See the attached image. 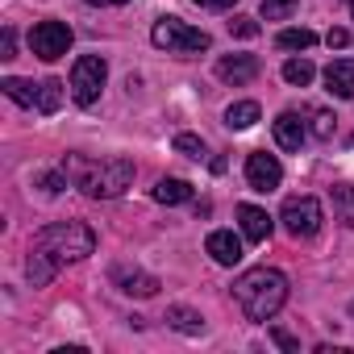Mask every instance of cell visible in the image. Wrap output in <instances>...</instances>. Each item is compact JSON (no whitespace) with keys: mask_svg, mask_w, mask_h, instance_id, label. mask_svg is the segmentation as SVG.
Masks as SVG:
<instances>
[{"mask_svg":"<svg viewBox=\"0 0 354 354\" xmlns=\"http://www.w3.org/2000/svg\"><path fill=\"white\" fill-rule=\"evenodd\" d=\"M254 75H259V59L254 55H225L217 63V80H225V84H250Z\"/></svg>","mask_w":354,"mask_h":354,"instance_id":"cell-11","label":"cell"},{"mask_svg":"<svg viewBox=\"0 0 354 354\" xmlns=\"http://www.w3.org/2000/svg\"><path fill=\"white\" fill-rule=\"evenodd\" d=\"M196 5H205V9H234L238 0H196Z\"/></svg>","mask_w":354,"mask_h":354,"instance_id":"cell-31","label":"cell"},{"mask_svg":"<svg viewBox=\"0 0 354 354\" xmlns=\"http://www.w3.org/2000/svg\"><path fill=\"white\" fill-rule=\"evenodd\" d=\"M325 88L337 96V100H350L354 96V59H333L325 67Z\"/></svg>","mask_w":354,"mask_h":354,"instance_id":"cell-13","label":"cell"},{"mask_svg":"<svg viewBox=\"0 0 354 354\" xmlns=\"http://www.w3.org/2000/svg\"><path fill=\"white\" fill-rule=\"evenodd\" d=\"M296 5H300V0H263V17L267 21H288L296 13Z\"/></svg>","mask_w":354,"mask_h":354,"instance_id":"cell-23","label":"cell"},{"mask_svg":"<svg viewBox=\"0 0 354 354\" xmlns=\"http://www.w3.org/2000/svg\"><path fill=\"white\" fill-rule=\"evenodd\" d=\"M59 104H63V84H59V80H42V84H38V104H34V109H38V113H55Z\"/></svg>","mask_w":354,"mask_h":354,"instance_id":"cell-20","label":"cell"},{"mask_svg":"<svg viewBox=\"0 0 354 354\" xmlns=\"http://www.w3.org/2000/svg\"><path fill=\"white\" fill-rule=\"evenodd\" d=\"M0 88H5V96L17 100L21 109H34V104H38V84H26V80H13V75H9Z\"/></svg>","mask_w":354,"mask_h":354,"instance_id":"cell-18","label":"cell"},{"mask_svg":"<svg viewBox=\"0 0 354 354\" xmlns=\"http://www.w3.org/2000/svg\"><path fill=\"white\" fill-rule=\"evenodd\" d=\"M234 300L246 313V321H271L288 300V279L275 267H254L234 283Z\"/></svg>","mask_w":354,"mask_h":354,"instance_id":"cell-3","label":"cell"},{"mask_svg":"<svg viewBox=\"0 0 354 354\" xmlns=\"http://www.w3.org/2000/svg\"><path fill=\"white\" fill-rule=\"evenodd\" d=\"M333 213L354 230V184H342V188H333Z\"/></svg>","mask_w":354,"mask_h":354,"instance_id":"cell-22","label":"cell"},{"mask_svg":"<svg viewBox=\"0 0 354 354\" xmlns=\"http://www.w3.org/2000/svg\"><path fill=\"white\" fill-rule=\"evenodd\" d=\"M313 75H317V71H313L308 59H288V63H283V80H288L292 88H308Z\"/></svg>","mask_w":354,"mask_h":354,"instance_id":"cell-19","label":"cell"},{"mask_svg":"<svg viewBox=\"0 0 354 354\" xmlns=\"http://www.w3.org/2000/svg\"><path fill=\"white\" fill-rule=\"evenodd\" d=\"M88 5H100L104 9V5H125V0H88Z\"/></svg>","mask_w":354,"mask_h":354,"instance_id":"cell-32","label":"cell"},{"mask_svg":"<svg viewBox=\"0 0 354 354\" xmlns=\"http://www.w3.org/2000/svg\"><path fill=\"white\" fill-rule=\"evenodd\" d=\"M167 321L180 329V333H205V317H201V313H192V308H184V304L167 308Z\"/></svg>","mask_w":354,"mask_h":354,"instance_id":"cell-16","label":"cell"},{"mask_svg":"<svg viewBox=\"0 0 354 354\" xmlns=\"http://www.w3.org/2000/svg\"><path fill=\"white\" fill-rule=\"evenodd\" d=\"M150 42H154L158 50H171V55H201V50L213 46L205 30H192V26H184L180 17H162V21H154Z\"/></svg>","mask_w":354,"mask_h":354,"instance_id":"cell-4","label":"cell"},{"mask_svg":"<svg viewBox=\"0 0 354 354\" xmlns=\"http://www.w3.org/2000/svg\"><path fill=\"white\" fill-rule=\"evenodd\" d=\"M175 150L188 154V158H205V142L196 133H175Z\"/></svg>","mask_w":354,"mask_h":354,"instance_id":"cell-24","label":"cell"},{"mask_svg":"<svg viewBox=\"0 0 354 354\" xmlns=\"http://www.w3.org/2000/svg\"><path fill=\"white\" fill-rule=\"evenodd\" d=\"M113 283L125 292V296H154L158 292V279L154 275H146V271H138V267H113Z\"/></svg>","mask_w":354,"mask_h":354,"instance_id":"cell-10","label":"cell"},{"mask_svg":"<svg viewBox=\"0 0 354 354\" xmlns=\"http://www.w3.org/2000/svg\"><path fill=\"white\" fill-rule=\"evenodd\" d=\"M279 221L292 238H313L321 230V201L317 196H288Z\"/></svg>","mask_w":354,"mask_h":354,"instance_id":"cell-6","label":"cell"},{"mask_svg":"<svg viewBox=\"0 0 354 354\" xmlns=\"http://www.w3.org/2000/svg\"><path fill=\"white\" fill-rule=\"evenodd\" d=\"M350 317H354V300H350Z\"/></svg>","mask_w":354,"mask_h":354,"instance_id":"cell-33","label":"cell"},{"mask_svg":"<svg viewBox=\"0 0 354 354\" xmlns=\"http://www.w3.org/2000/svg\"><path fill=\"white\" fill-rule=\"evenodd\" d=\"M325 42L342 50V46H350V30H329V34H325Z\"/></svg>","mask_w":354,"mask_h":354,"instance_id":"cell-28","label":"cell"},{"mask_svg":"<svg viewBox=\"0 0 354 354\" xmlns=\"http://www.w3.org/2000/svg\"><path fill=\"white\" fill-rule=\"evenodd\" d=\"M154 201L158 205H184V201H192V184L188 180H158L154 184Z\"/></svg>","mask_w":354,"mask_h":354,"instance_id":"cell-15","label":"cell"},{"mask_svg":"<svg viewBox=\"0 0 354 354\" xmlns=\"http://www.w3.org/2000/svg\"><path fill=\"white\" fill-rule=\"evenodd\" d=\"M13 46H17V34L5 30V42H0V59H13Z\"/></svg>","mask_w":354,"mask_h":354,"instance_id":"cell-29","label":"cell"},{"mask_svg":"<svg viewBox=\"0 0 354 354\" xmlns=\"http://www.w3.org/2000/svg\"><path fill=\"white\" fill-rule=\"evenodd\" d=\"M279 180H283V167H279V158H275V154L254 150V154L246 158V184H250L254 192H275V188H279Z\"/></svg>","mask_w":354,"mask_h":354,"instance_id":"cell-8","label":"cell"},{"mask_svg":"<svg viewBox=\"0 0 354 354\" xmlns=\"http://www.w3.org/2000/svg\"><path fill=\"white\" fill-rule=\"evenodd\" d=\"M92 250H96V234H92L84 221H55V225H46V230L34 234L26 271H30L34 288H46V283L59 275V267L80 263V259H88Z\"/></svg>","mask_w":354,"mask_h":354,"instance_id":"cell-1","label":"cell"},{"mask_svg":"<svg viewBox=\"0 0 354 354\" xmlns=\"http://www.w3.org/2000/svg\"><path fill=\"white\" fill-rule=\"evenodd\" d=\"M313 133H317L321 142H329V138H333V113H325V109H313Z\"/></svg>","mask_w":354,"mask_h":354,"instance_id":"cell-25","label":"cell"},{"mask_svg":"<svg viewBox=\"0 0 354 354\" xmlns=\"http://www.w3.org/2000/svg\"><path fill=\"white\" fill-rule=\"evenodd\" d=\"M275 42H279V50H313L317 46V34L313 30H283Z\"/></svg>","mask_w":354,"mask_h":354,"instance_id":"cell-21","label":"cell"},{"mask_svg":"<svg viewBox=\"0 0 354 354\" xmlns=\"http://www.w3.org/2000/svg\"><path fill=\"white\" fill-rule=\"evenodd\" d=\"M205 250H209V254H213V263H221V267L242 263V238H238L234 230H213V234H209V242H205Z\"/></svg>","mask_w":354,"mask_h":354,"instance_id":"cell-9","label":"cell"},{"mask_svg":"<svg viewBox=\"0 0 354 354\" xmlns=\"http://www.w3.org/2000/svg\"><path fill=\"white\" fill-rule=\"evenodd\" d=\"M271 333H275V342H279V346H283V350H300V346H296V342H292V333H283V329H271Z\"/></svg>","mask_w":354,"mask_h":354,"instance_id":"cell-30","label":"cell"},{"mask_svg":"<svg viewBox=\"0 0 354 354\" xmlns=\"http://www.w3.org/2000/svg\"><path fill=\"white\" fill-rule=\"evenodd\" d=\"M109 80V63L100 55H80L75 67H71V96L80 109H92L100 100V88Z\"/></svg>","mask_w":354,"mask_h":354,"instance_id":"cell-5","label":"cell"},{"mask_svg":"<svg viewBox=\"0 0 354 354\" xmlns=\"http://www.w3.org/2000/svg\"><path fill=\"white\" fill-rule=\"evenodd\" d=\"M350 5H354V0H350Z\"/></svg>","mask_w":354,"mask_h":354,"instance_id":"cell-34","label":"cell"},{"mask_svg":"<svg viewBox=\"0 0 354 354\" xmlns=\"http://www.w3.org/2000/svg\"><path fill=\"white\" fill-rule=\"evenodd\" d=\"M238 225H242V238L246 242H267L271 238V217L259 205H242L238 209Z\"/></svg>","mask_w":354,"mask_h":354,"instance_id":"cell-12","label":"cell"},{"mask_svg":"<svg viewBox=\"0 0 354 354\" xmlns=\"http://www.w3.org/2000/svg\"><path fill=\"white\" fill-rule=\"evenodd\" d=\"M30 46H34L38 59L55 63V59H63V55L71 50V26H67V21H38V26L30 30Z\"/></svg>","mask_w":354,"mask_h":354,"instance_id":"cell-7","label":"cell"},{"mask_svg":"<svg viewBox=\"0 0 354 354\" xmlns=\"http://www.w3.org/2000/svg\"><path fill=\"white\" fill-rule=\"evenodd\" d=\"M304 138H308V129H304L300 113H279V117H275V142H279L283 150H300Z\"/></svg>","mask_w":354,"mask_h":354,"instance_id":"cell-14","label":"cell"},{"mask_svg":"<svg viewBox=\"0 0 354 354\" xmlns=\"http://www.w3.org/2000/svg\"><path fill=\"white\" fill-rule=\"evenodd\" d=\"M42 188H46V192H63V188H67V171H50V175H42Z\"/></svg>","mask_w":354,"mask_h":354,"instance_id":"cell-27","label":"cell"},{"mask_svg":"<svg viewBox=\"0 0 354 354\" xmlns=\"http://www.w3.org/2000/svg\"><path fill=\"white\" fill-rule=\"evenodd\" d=\"M230 34L234 38H259V21L254 17H234L230 21Z\"/></svg>","mask_w":354,"mask_h":354,"instance_id":"cell-26","label":"cell"},{"mask_svg":"<svg viewBox=\"0 0 354 354\" xmlns=\"http://www.w3.org/2000/svg\"><path fill=\"white\" fill-rule=\"evenodd\" d=\"M254 121H259V104L254 100H238V104L225 109V125L230 129H250Z\"/></svg>","mask_w":354,"mask_h":354,"instance_id":"cell-17","label":"cell"},{"mask_svg":"<svg viewBox=\"0 0 354 354\" xmlns=\"http://www.w3.org/2000/svg\"><path fill=\"white\" fill-rule=\"evenodd\" d=\"M63 171L92 201H113L133 184V162L129 158H80V154H67Z\"/></svg>","mask_w":354,"mask_h":354,"instance_id":"cell-2","label":"cell"}]
</instances>
